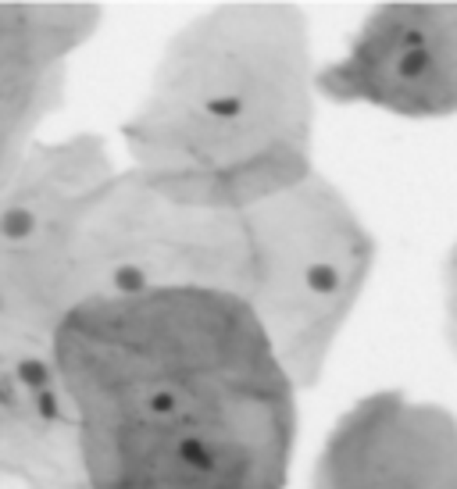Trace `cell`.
<instances>
[{"label": "cell", "instance_id": "cell-1", "mask_svg": "<svg viewBox=\"0 0 457 489\" xmlns=\"http://www.w3.org/2000/svg\"><path fill=\"white\" fill-rule=\"evenodd\" d=\"M0 232L8 239H25L33 232V215H29V211H8V215L0 218Z\"/></svg>", "mask_w": 457, "mask_h": 489}, {"label": "cell", "instance_id": "cell-2", "mask_svg": "<svg viewBox=\"0 0 457 489\" xmlns=\"http://www.w3.org/2000/svg\"><path fill=\"white\" fill-rule=\"evenodd\" d=\"M308 286L315 293H332L340 286V275H336V268H329V264H311L308 268Z\"/></svg>", "mask_w": 457, "mask_h": 489}, {"label": "cell", "instance_id": "cell-3", "mask_svg": "<svg viewBox=\"0 0 457 489\" xmlns=\"http://www.w3.org/2000/svg\"><path fill=\"white\" fill-rule=\"evenodd\" d=\"M147 286V279H143V271L136 268V264H121L118 271H114V289H121V293H140Z\"/></svg>", "mask_w": 457, "mask_h": 489}, {"label": "cell", "instance_id": "cell-4", "mask_svg": "<svg viewBox=\"0 0 457 489\" xmlns=\"http://www.w3.org/2000/svg\"><path fill=\"white\" fill-rule=\"evenodd\" d=\"M147 407H150V414H172L179 407V396L172 389H158V393H150Z\"/></svg>", "mask_w": 457, "mask_h": 489}, {"label": "cell", "instance_id": "cell-5", "mask_svg": "<svg viewBox=\"0 0 457 489\" xmlns=\"http://www.w3.org/2000/svg\"><path fill=\"white\" fill-rule=\"evenodd\" d=\"M239 97H215V100H207V114H215V118H236L239 114Z\"/></svg>", "mask_w": 457, "mask_h": 489}, {"label": "cell", "instance_id": "cell-6", "mask_svg": "<svg viewBox=\"0 0 457 489\" xmlns=\"http://www.w3.org/2000/svg\"><path fill=\"white\" fill-rule=\"evenodd\" d=\"M18 379H22V382H29V386H43L47 368H43L40 361H22V364H18Z\"/></svg>", "mask_w": 457, "mask_h": 489}, {"label": "cell", "instance_id": "cell-7", "mask_svg": "<svg viewBox=\"0 0 457 489\" xmlns=\"http://www.w3.org/2000/svg\"><path fill=\"white\" fill-rule=\"evenodd\" d=\"M425 61H429V57H425V50H407L404 57H400V75H421L425 72Z\"/></svg>", "mask_w": 457, "mask_h": 489}, {"label": "cell", "instance_id": "cell-8", "mask_svg": "<svg viewBox=\"0 0 457 489\" xmlns=\"http://www.w3.org/2000/svg\"><path fill=\"white\" fill-rule=\"evenodd\" d=\"M40 414L43 418H57V404H54L50 393H40Z\"/></svg>", "mask_w": 457, "mask_h": 489}]
</instances>
